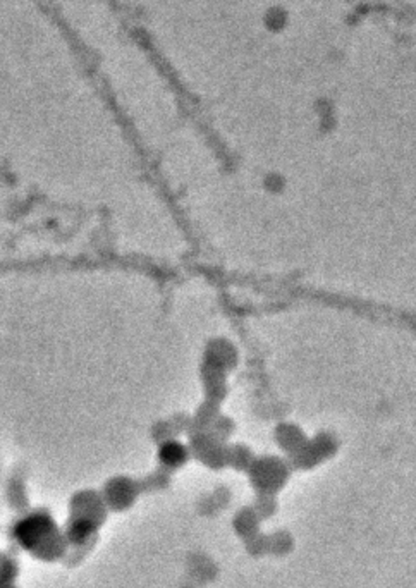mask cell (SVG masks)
<instances>
[{"label":"cell","instance_id":"6da1fadb","mask_svg":"<svg viewBox=\"0 0 416 588\" xmlns=\"http://www.w3.org/2000/svg\"><path fill=\"white\" fill-rule=\"evenodd\" d=\"M49 530V520H44V518H31V520L23 521L21 527L18 528V537L23 540V544H33L38 542L40 537L46 535Z\"/></svg>","mask_w":416,"mask_h":588}]
</instances>
